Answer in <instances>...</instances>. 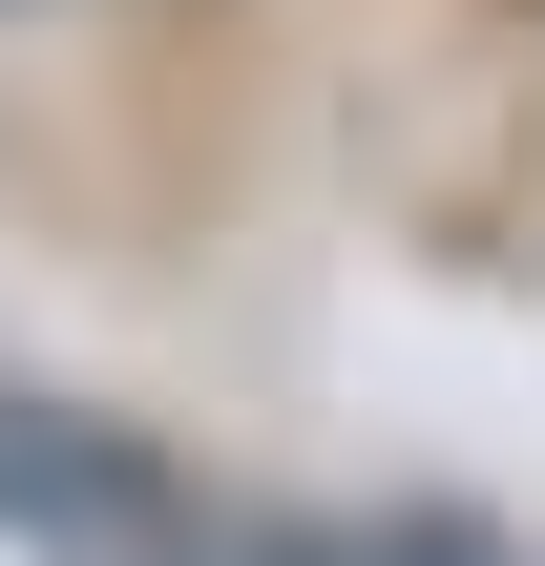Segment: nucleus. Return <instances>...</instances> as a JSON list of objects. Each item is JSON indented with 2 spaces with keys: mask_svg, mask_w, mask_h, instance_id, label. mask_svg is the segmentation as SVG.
I'll return each instance as SVG.
<instances>
[{
  "mask_svg": "<svg viewBox=\"0 0 545 566\" xmlns=\"http://www.w3.org/2000/svg\"><path fill=\"white\" fill-rule=\"evenodd\" d=\"M0 525L63 566H189V483L147 462V441H105V420H42V399H0Z\"/></svg>",
  "mask_w": 545,
  "mask_h": 566,
  "instance_id": "obj_1",
  "label": "nucleus"
},
{
  "mask_svg": "<svg viewBox=\"0 0 545 566\" xmlns=\"http://www.w3.org/2000/svg\"><path fill=\"white\" fill-rule=\"evenodd\" d=\"M231 566H525L483 525H294V546H231Z\"/></svg>",
  "mask_w": 545,
  "mask_h": 566,
  "instance_id": "obj_2",
  "label": "nucleus"
}]
</instances>
